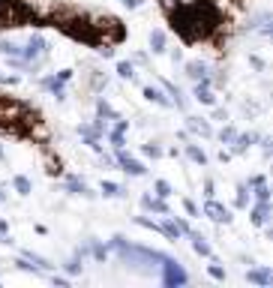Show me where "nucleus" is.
<instances>
[{
	"mask_svg": "<svg viewBox=\"0 0 273 288\" xmlns=\"http://www.w3.org/2000/svg\"><path fill=\"white\" fill-rule=\"evenodd\" d=\"M174 24L180 27V33L186 39H201L213 30L216 24V12L201 0L195 6H186V9H174Z\"/></svg>",
	"mask_w": 273,
	"mask_h": 288,
	"instance_id": "1",
	"label": "nucleus"
},
{
	"mask_svg": "<svg viewBox=\"0 0 273 288\" xmlns=\"http://www.w3.org/2000/svg\"><path fill=\"white\" fill-rule=\"evenodd\" d=\"M45 51H48V45H45V39L39 36V33H30V39L24 42V48H21V60L24 63H33V69L45 60Z\"/></svg>",
	"mask_w": 273,
	"mask_h": 288,
	"instance_id": "2",
	"label": "nucleus"
},
{
	"mask_svg": "<svg viewBox=\"0 0 273 288\" xmlns=\"http://www.w3.org/2000/svg\"><path fill=\"white\" fill-rule=\"evenodd\" d=\"M162 270H165V276H162V279H165V285H183V282H186V270H183V267H180V264H174V261H171V258H165V261H162Z\"/></svg>",
	"mask_w": 273,
	"mask_h": 288,
	"instance_id": "3",
	"label": "nucleus"
},
{
	"mask_svg": "<svg viewBox=\"0 0 273 288\" xmlns=\"http://www.w3.org/2000/svg\"><path fill=\"white\" fill-rule=\"evenodd\" d=\"M0 54H3L12 66H24V60H21V45H18V42L3 39V42H0Z\"/></svg>",
	"mask_w": 273,
	"mask_h": 288,
	"instance_id": "4",
	"label": "nucleus"
},
{
	"mask_svg": "<svg viewBox=\"0 0 273 288\" xmlns=\"http://www.w3.org/2000/svg\"><path fill=\"white\" fill-rule=\"evenodd\" d=\"M204 213H207V216H210L213 222H228V219H231V213H228V210H225L222 204H216L213 198H210V201L204 204Z\"/></svg>",
	"mask_w": 273,
	"mask_h": 288,
	"instance_id": "5",
	"label": "nucleus"
},
{
	"mask_svg": "<svg viewBox=\"0 0 273 288\" xmlns=\"http://www.w3.org/2000/svg\"><path fill=\"white\" fill-rule=\"evenodd\" d=\"M195 96H198V102H204V105H213V102H216V96H213L207 78H198V84H195Z\"/></svg>",
	"mask_w": 273,
	"mask_h": 288,
	"instance_id": "6",
	"label": "nucleus"
},
{
	"mask_svg": "<svg viewBox=\"0 0 273 288\" xmlns=\"http://www.w3.org/2000/svg\"><path fill=\"white\" fill-rule=\"evenodd\" d=\"M120 165H123V171H126V174H135V177H141V174H144V165H141L138 159H132L129 153H123V147H120Z\"/></svg>",
	"mask_w": 273,
	"mask_h": 288,
	"instance_id": "7",
	"label": "nucleus"
},
{
	"mask_svg": "<svg viewBox=\"0 0 273 288\" xmlns=\"http://www.w3.org/2000/svg\"><path fill=\"white\" fill-rule=\"evenodd\" d=\"M252 222L255 225H267L270 222V201H258V207L252 210Z\"/></svg>",
	"mask_w": 273,
	"mask_h": 288,
	"instance_id": "8",
	"label": "nucleus"
},
{
	"mask_svg": "<svg viewBox=\"0 0 273 288\" xmlns=\"http://www.w3.org/2000/svg\"><path fill=\"white\" fill-rule=\"evenodd\" d=\"M246 279L249 282H255V285H270V270H264V267H255V270H249L246 273Z\"/></svg>",
	"mask_w": 273,
	"mask_h": 288,
	"instance_id": "9",
	"label": "nucleus"
},
{
	"mask_svg": "<svg viewBox=\"0 0 273 288\" xmlns=\"http://www.w3.org/2000/svg\"><path fill=\"white\" fill-rule=\"evenodd\" d=\"M186 75L189 78H207V63H201V60H192V63H186Z\"/></svg>",
	"mask_w": 273,
	"mask_h": 288,
	"instance_id": "10",
	"label": "nucleus"
},
{
	"mask_svg": "<svg viewBox=\"0 0 273 288\" xmlns=\"http://www.w3.org/2000/svg\"><path fill=\"white\" fill-rule=\"evenodd\" d=\"M144 96L150 99V102H159V105H171V99L159 90V87H144Z\"/></svg>",
	"mask_w": 273,
	"mask_h": 288,
	"instance_id": "11",
	"label": "nucleus"
},
{
	"mask_svg": "<svg viewBox=\"0 0 273 288\" xmlns=\"http://www.w3.org/2000/svg\"><path fill=\"white\" fill-rule=\"evenodd\" d=\"M141 207H147V210H156V213H168L165 201H162V198H150V195H144V198H141Z\"/></svg>",
	"mask_w": 273,
	"mask_h": 288,
	"instance_id": "12",
	"label": "nucleus"
},
{
	"mask_svg": "<svg viewBox=\"0 0 273 288\" xmlns=\"http://www.w3.org/2000/svg\"><path fill=\"white\" fill-rule=\"evenodd\" d=\"M150 48H153V54H162L165 51V33L162 30H153L150 33Z\"/></svg>",
	"mask_w": 273,
	"mask_h": 288,
	"instance_id": "13",
	"label": "nucleus"
},
{
	"mask_svg": "<svg viewBox=\"0 0 273 288\" xmlns=\"http://www.w3.org/2000/svg\"><path fill=\"white\" fill-rule=\"evenodd\" d=\"M189 129L192 132H198V135H213V129H210V123H204V120H189Z\"/></svg>",
	"mask_w": 273,
	"mask_h": 288,
	"instance_id": "14",
	"label": "nucleus"
},
{
	"mask_svg": "<svg viewBox=\"0 0 273 288\" xmlns=\"http://www.w3.org/2000/svg\"><path fill=\"white\" fill-rule=\"evenodd\" d=\"M123 132H126V120H120V123H117V129L111 132V144H114L117 150L123 147Z\"/></svg>",
	"mask_w": 273,
	"mask_h": 288,
	"instance_id": "15",
	"label": "nucleus"
},
{
	"mask_svg": "<svg viewBox=\"0 0 273 288\" xmlns=\"http://www.w3.org/2000/svg\"><path fill=\"white\" fill-rule=\"evenodd\" d=\"M66 186H69V192H72V195H93V192H87V186H84L78 177H69V183H66Z\"/></svg>",
	"mask_w": 273,
	"mask_h": 288,
	"instance_id": "16",
	"label": "nucleus"
},
{
	"mask_svg": "<svg viewBox=\"0 0 273 288\" xmlns=\"http://www.w3.org/2000/svg\"><path fill=\"white\" fill-rule=\"evenodd\" d=\"M192 246H195V252H198V255H210V243H207L201 234H192Z\"/></svg>",
	"mask_w": 273,
	"mask_h": 288,
	"instance_id": "17",
	"label": "nucleus"
},
{
	"mask_svg": "<svg viewBox=\"0 0 273 288\" xmlns=\"http://www.w3.org/2000/svg\"><path fill=\"white\" fill-rule=\"evenodd\" d=\"M45 87H48L57 99H63V81H60V78H45Z\"/></svg>",
	"mask_w": 273,
	"mask_h": 288,
	"instance_id": "18",
	"label": "nucleus"
},
{
	"mask_svg": "<svg viewBox=\"0 0 273 288\" xmlns=\"http://www.w3.org/2000/svg\"><path fill=\"white\" fill-rule=\"evenodd\" d=\"M252 141H255V135H234V150H237V153H243Z\"/></svg>",
	"mask_w": 273,
	"mask_h": 288,
	"instance_id": "19",
	"label": "nucleus"
},
{
	"mask_svg": "<svg viewBox=\"0 0 273 288\" xmlns=\"http://www.w3.org/2000/svg\"><path fill=\"white\" fill-rule=\"evenodd\" d=\"M186 153H189V159H192V162H198V165H204V162H207L204 150H198L195 144H189V147H186Z\"/></svg>",
	"mask_w": 273,
	"mask_h": 288,
	"instance_id": "20",
	"label": "nucleus"
},
{
	"mask_svg": "<svg viewBox=\"0 0 273 288\" xmlns=\"http://www.w3.org/2000/svg\"><path fill=\"white\" fill-rule=\"evenodd\" d=\"M12 186L18 189V195H30V180H27V177H21V174H18V177L12 180Z\"/></svg>",
	"mask_w": 273,
	"mask_h": 288,
	"instance_id": "21",
	"label": "nucleus"
},
{
	"mask_svg": "<svg viewBox=\"0 0 273 288\" xmlns=\"http://www.w3.org/2000/svg\"><path fill=\"white\" fill-rule=\"evenodd\" d=\"M102 192H105V195H111V198H120V195H123V189H120L117 183H108V180L102 183Z\"/></svg>",
	"mask_w": 273,
	"mask_h": 288,
	"instance_id": "22",
	"label": "nucleus"
},
{
	"mask_svg": "<svg viewBox=\"0 0 273 288\" xmlns=\"http://www.w3.org/2000/svg\"><path fill=\"white\" fill-rule=\"evenodd\" d=\"M255 198L258 201H270V189H267V183L261 180V183H255Z\"/></svg>",
	"mask_w": 273,
	"mask_h": 288,
	"instance_id": "23",
	"label": "nucleus"
},
{
	"mask_svg": "<svg viewBox=\"0 0 273 288\" xmlns=\"http://www.w3.org/2000/svg\"><path fill=\"white\" fill-rule=\"evenodd\" d=\"M117 75H120V78H132V75H135V72H132V63H126V60L117 63Z\"/></svg>",
	"mask_w": 273,
	"mask_h": 288,
	"instance_id": "24",
	"label": "nucleus"
},
{
	"mask_svg": "<svg viewBox=\"0 0 273 288\" xmlns=\"http://www.w3.org/2000/svg\"><path fill=\"white\" fill-rule=\"evenodd\" d=\"M165 90H168V96H174V102H177V105L183 108V96H180V90H177L174 84H168V81H165Z\"/></svg>",
	"mask_w": 273,
	"mask_h": 288,
	"instance_id": "25",
	"label": "nucleus"
},
{
	"mask_svg": "<svg viewBox=\"0 0 273 288\" xmlns=\"http://www.w3.org/2000/svg\"><path fill=\"white\" fill-rule=\"evenodd\" d=\"M234 135H237V132H234L231 126H225V129L219 132V141H222V144H231V141H234Z\"/></svg>",
	"mask_w": 273,
	"mask_h": 288,
	"instance_id": "26",
	"label": "nucleus"
},
{
	"mask_svg": "<svg viewBox=\"0 0 273 288\" xmlns=\"http://www.w3.org/2000/svg\"><path fill=\"white\" fill-rule=\"evenodd\" d=\"M156 195H159V198H168V195H171V186H168L165 180H156Z\"/></svg>",
	"mask_w": 273,
	"mask_h": 288,
	"instance_id": "27",
	"label": "nucleus"
},
{
	"mask_svg": "<svg viewBox=\"0 0 273 288\" xmlns=\"http://www.w3.org/2000/svg\"><path fill=\"white\" fill-rule=\"evenodd\" d=\"M96 111H99V117H114V111H111V105H108V102H99V105H96Z\"/></svg>",
	"mask_w": 273,
	"mask_h": 288,
	"instance_id": "28",
	"label": "nucleus"
},
{
	"mask_svg": "<svg viewBox=\"0 0 273 288\" xmlns=\"http://www.w3.org/2000/svg\"><path fill=\"white\" fill-rule=\"evenodd\" d=\"M237 207H246V186L237 189Z\"/></svg>",
	"mask_w": 273,
	"mask_h": 288,
	"instance_id": "29",
	"label": "nucleus"
},
{
	"mask_svg": "<svg viewBox=\"0 0 273 288\" xmlns=\"http://www.w3.org/2000/svg\"><path fill=\"white\" fill-rule=\"evenodd\" d=\"M66 270H69V273H78V270H81V258H72V261L66 264Z\"/></svg>",
	"mask_w": 273,
	"mask_h": 288,
	"instance_id": "30",
	"label": "nucleus"
},
{
	"mask_svg": "<svg viewBox=\"0 0 273 288\" xmlns=\"http://www.w3.org/2000/svg\"><path fill=\"white\" fill-rule=\"evenodd\" d=\"M210 276H213V279H225V270H222L219 264H213V267H210Z\"/></svg>",
	"mask_w": 273,
	"mask_h": 288,
	"instance_id": "31",
	"label": "nucleus"
},
{
	"mask_svg": "<svg viewBox=\"0 0 273 288\" xmlns=\"http://www.w3.org/2000/svg\"><path fill=\"white\" fill-rule=\"evenodd\" d=\"M162 9H165L168 15H174V9H177V0H162Z\"/></svg>",
	"mask_w": 273,
	"mask_h": 288,
	"instance_id": "32",
	"label": "nucleus"
},
{
	"mask_svg": "<svg viewBox=\"0 0 273 288\" xmlns=\"http://www.w3.org/2000/svg\"><path fill=\"white\" fill-rule=\"evenodd\" d=\"M144 153H147V156H159V153H162V150H159V147H156V144H147V147H144Z\"/></svg>",
	"mask_w": 273,
	"mask_h": 288,
	"instance_id": "33",
	"label": "nucleus"
},
{
	"mask_svg": "<svg viewBox=\"0 0 273 288\" xmlns=\"http://www.w3.org/2000/svg\"><path fill=\"white\" fill-rule=\"evenodd\" d=\"M183 207H186V213H189V216H198V207H195L192 201H183Z\"/></svg>",
	"mask_w": 273,
	"mask_h": 288,
	"instance_id": "34",
	"label": "nucleus"
},
{
	"mask_svg": "<svg viewBox=\"0 0 273 288\" xmlns=\"http://www.w3.org/2000/svg\"><path fill=\"white\" fill-rule=\"evenodd\" d=\"M93 255H96V258H99V261H102V258H105V255H108V249H102V246H93Z\"/></svg>",
	"mask_w": 273,
	"mask_h": 288,
	"instance_id": "35",
	"label": "nucleus"
},
{
	"mask_svg": "<svg viewBox=\"0 0 273 288\" xmlns=\"http://www.w3.org/2000/svg\"><path fill=\"white\" fill-rule=\"evenodd\" d=\"M195 3H201V0H177V9H186V6H195Z\"/></svg>",
	"mask_w": 273,
	"mask_h": 288,
	"instance_id": "36",
	"label": "nucleus"
},
{
	"mask_svg": "<svg viewBox=\"0 0 273 288\" xmlns=\"http://www.w3.org/2000/svg\"><path fill=\"white\" fill-rule=\"evenodd\" d=\"M204 195H207V198H213V183H210V180L204 183Z\"/></svg>",
	"mask_w": 273,
	"mask_h": 288,
	"instance_id": "37",
	"label": "nucleus"
},
{
	"mask_svg": "<svg viewBox=\"0 0 273 288\" xmlns=\"http://www.w3.org/2000/svg\"><path fill=\"white\" fill-rule=\"evenodd\" d=\"M123 3H126V6H129V9H138V6H141V3H144V0H123Z\"/></svg>",
	"mask_w": 273,
	"mask_h": 288,
	"instance_id": "38",
	"label": "nucleus"
},
{
	"mask_svg": "<svg viewBox=\"0 0 273 288\" xmlns=\"http://www.w3.org/2000/svg\"><path fill=\"white\" fill-rule=\"evenodd\" d=\"M0 234H6V222L3 219H0Z\"/></svg>",
	"mask_w": 273,
	"mask_h": 288,
	"instance_id": "39",
	"label": "nucleus"
},
{
	"mask_svg": "<svg viewBox=\"0 0 273 288\" xmlns=\"http://www.w3.org/2000/svg\"><path fill=\"white\" fill-rule=\"evenodd\" d=\"M3 81H12V78H6V75H0V84H3Z\"/></svg>",
	"mask_w": 273,
	"mask_h": 288,
	"instance_id": "40",
	"label": "nucleus"
},
{
	"mask_svg": "<svg viewBox=\"0 0 273 288\" xmlns=\"http://www.w3.org/2000/svg\"><path fill=\"white\" fill-rule=\"evenodd\" d=\"M0 159H3V150H0Z\"/></svg>",
	"mask_w": 273,
	"mask_h": 288,
	"instance_id": "41",
	"label": "nucleus"
}]
</instances>
